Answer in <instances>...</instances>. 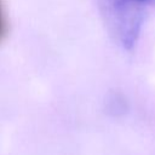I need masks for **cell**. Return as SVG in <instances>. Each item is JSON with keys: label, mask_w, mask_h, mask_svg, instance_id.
<instances>
[{"label": "cell", "mask_w": 155, "mask_h": 155, "mask_svg": "<svg viewBox=\"0 0 155 155\" xmlns=\"http://www.w3.org/2000/svg\"><path fill=\"white\" fill-rule=\"evenodd\" d=\"M98 6L113 40L124 50H132L155 0H98Z\"/></svg>", "instance_id": "1"}, {"label": "cell", "mask_w": 155, "mask_h": 155, "mask_svg": "<svg viewBox=\"0 0 155 155\" xmlns=\"http://www.w3.org/2000/svg\"><path fill=\"white\" fill-rule=\"evenodd\" d=\"M107 108L113 115H122L127 110V103L124 97L117 93H113L107 102Z\"/></svg>", "instance_id": "2"}]
</instances>
